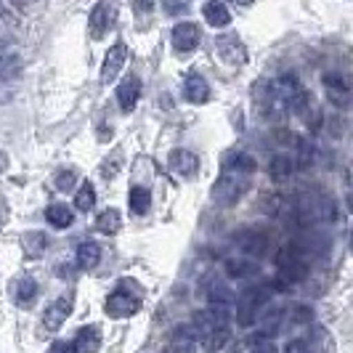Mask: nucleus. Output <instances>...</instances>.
Segmentation results:
<instances>
[{"label":"nucleus","mask_w":353,"mask_h":353,"mask_svg":"<svg viewBox=\"0 0 353 353\" xmlns=\"http://www.w3.org/2000/svg\"><path fill=\"white\" fill-rule=\"evenodd\" d=\"M276 268L284 276L287 284H298L308 276V261H305V250L301 245H290L276 252Z\"/></svg>","instance_id":"f257e3e1"},{"label":"nucleus","mask_w":353,"mask_h":353,"mask_svg":"<svg viewBox=\"0 0 353 353\" xmlns=\"http://www.w3.org/2000/svg\"><path fill=\"white\" fill-rule=\"evenodd\" d=\"M268 298H271L268 287H250V290H245L239 295V301H236V324L239 327H252L258 321L261 308L268 303Z\"/></svg>","instance_id":"f03ea898"},{"label":"nucleus","mask_w":353,"mask_h":353,"mask_svg":"<svg viewBox=\"0 0 353 353\" xmlns=\"http://www.w3.org/2000/svg\"><path fill=\"white\" fill-rule=\"evenodd\" d=\"M245 192H248L245 176H239V173H223V176L215 181V186H212V199L218 205H223V208H231V205H236L245 196Z\"/></svg>","instance_id":"7ed1b4c3"},{"label":"nucleus","mask_w":353,"mask_h":353,"mask_svg":"<svg viewBox=\"0 0 353 353\" xmlns=\"http://www.w3.org/2000/svg\"><path fill=\"white\" fill-rule=\"evenodd\" d=\"M255 99H258V106H261V114L268 117V120H282L284 114L290 112L287 99L279 93L276 83H261L255 88Z\"/></svg>","instance_id":"20e7f679"},{"label":"nucleus","mask_w":353,"mask_h":353,"mask_svg":"<svg viewBox=\"0 0 353 353\" xmlns=\"http://www.w3.org/2000/svg\"><path fill=\"white\" fill-rule=\"evenodd\" d=\"M139 308H141V298L133 295V292H125V290H114V292L106 298V314L114 319L133 316Z\"/></svg>","instance_id":"39448f33"},{"label":"nucleus","mask_w":353,"mask_h":353,"mask_svg":"<svg viewBox=\"0 0 353 353\" xmlns=\"http://www.w3.org/2000/svg\"><path fill=\"white\" fill-rule=\"evenodd\" d=\"M234 242H236V248L245 252V258L248 255L261 258V255H265V250H268V236H265L263 231H255V229H242L234 236Z\"/></svg>","instance_id":"423d86ee"},{"label":"nucleus","mask_w":353,"mask_h":353,"mask_svg":"<svg viewBox=\"0 0 353 353\" xmlns=\"http://www.w3.org/2000/svg\"><path fill=\"white\" fill-rule=\"evenodd\" d=\"M70 314H72V295L67 292V295H61L59 301H53L51 305L46 308V314H43V324H46V330L56 332V330L67 321Z\"/></svg>","instance_id":"0eeeda50"},{"label":"nucleus","mask_w":353,"mask_h":353,"mask_svg":"<svg viewBox=\"0 0 353 353\" xmlns=\"http://www.w3.org/2000/svg\"><path fill=\"white\" fill-rule=\"evenodd\" d=\"M215 48L221 53V59L223 61H229L234 67H239V64H245L248 61V48L242 46V40L239 37H218L215 40Z\"/></svg>","instance_id":"6e6552de"},{"label":"nucleus","mask_w":353,"mask_h":353,"mask_svg":"<svg viewBox=\"0 0 353 353\" xmlns=\"http://www.w3.org/2000/svg\"><path fill=\"white\" fill-rule=\"evenodd\" d=\"M199 46V27L192 24V21H181L173 27V48L181 53L194 51Z\"/></svg>","instance_id":"1a4fd4ad"},{"label":"nucleus","mask_w":353,"mask_h":353,"mask_svg":"<svg viewBox=\"0 0 353 353\" xmlns=\"http://www.w3.org/2000/svg\"><path fill=\"white\" fill-rule=\"evenodd\" d=\"M125 59H128V48H125L123 43H117V46H112L104 56V67H101V83H112L120 70H123Z\"/></svg>","instance_id":"9d476101"},{"label":"nucleus","mask_w":353,"mask_h":353,"mask_svg":"<svg viewBox=\"0 0 353 353\" xmlns=\"http://www.w3.org/2000/svg\"><path fill=\"white\" fill-rule=\"evenodd\" d=\"M72 345H74V353H99V348H101V330L96 324H85L74 335Z\"/></svg>","instance_id":"9b49d317"},{"label":"nucleus","mask_w":353,"mask_h":353,"mask_svg":"<svg viewBox=\"0 0 353 353\" xmlns=\"http://www.w3.org/2000/svg\"><path fill=\"white\" fill-rule=\"evenodd\" d=\"M139 96H141V83H139V77H125L123 83H120V88H117V104L123 112H133L136 104H139Z\"/></svg>","instance_id":"f8f14e48"},{"label":"nucleus","mask_w":353,"mask_h":353,"mask_svg":"<svg viewBox=\"0 0 353 353\" xmlns=\"http://www.w3.org/2000/svg\"><path fill=\"white\" fill-rule=\"evenodd\" d=\"M324 88H327V93H330L332 104H337V106L348 104V93H351V88H348V80H345L343 74L327 72V74H324Z\"/></svg>","instance_id":"ddd939ff"},{"label":"nucleus","mask_w":353,"mask_h":353,"mask_svg":"<svg viewBox=\"0 0 353 353\" xmlns=\"http://www.w3.org/2000/svg\"><path fill=\"white\" fill-rule=\"evenodd\" d=\"M223 168H226V173L250 176V173L258 170V162H255V157H250L248 152H229V154L223 157Z\"/></svg>","instance_id":"4468645a"},{"label":"nucleus","mask_w":353,"mask_h":353,"mask_svg":"<svg viewBox=\"0 0 353 353\" xmlns=\"http://www.w3.org/2000/svg\"><path fill=\"white\" fill-rule=\"evenodd\" d=\"M183 96H186V101H192V104H205V101L210 99V85H208V80L199 77V74H189V77L183 80Z\"/></svg>","instance_id":"2eb2a0df"},{"label":"nucleus","mask_w":353,"mask_h":353,"mask_svg":"<svg viewBox=\"0 0 353 353\" xmlns=\"http://www.w3.org/2000/svg\"><path fill=\"white\" fill-rule=\"evenodd\" d=\"M109 27H112V14H109V8H106L104 3H99V6H93V11H90V19H88V30H90V37H104L109 32Z\"/></svg>","instance_id":"dca6fc26"},{"label":"nucleus","mask_w":353,"mask_h":353,"mask_svg":"<svg viewBox=\"0 0 353 353\" xmlns=\"http://www.w3.org/2000/svg\"><path fill=\"white\" fill-rule=\"evenodd\" d=\"M170 168L176 170L178 176L192 178L196 173V168H199V159H196V154L186 152V149H176V152L170 154Z\"/></svg>","instance_id":"f3484780"},{"label":"nucleus","mask_w":353,"mask_h":353,"mask_svg":"<svg viewBox=\"0 0 353 353\" xmlns=\"http://www.w3.org/2000/svg\"><path fill=\"white\" fill-rule=\"evenodd\" d=\"M208 301H210L212 308H229L231 303H234V292L226 287V282L210 279V284H208Z\"/></svg>","instance_id":"a211bd4d"},{"label":"nucleus","mask_w":353,"mask_h":353,"mask_svg":"<svg viewBox=\"0 0 353 353\" xmlns=\"http://www.w3.org/2000/svg\"><path fill=\"white\" fill-rule=\"evenodd\" d=\"M202 17L208 19L210 27H229V21H231V14H229V8H226V3H218V0H210V3L202 6Z\"/></svg>","instance_id":"6ab92c4d"},{"label":"nucleus","mask_w":353,"mask_h":353,"mask_svg":"<svg viewBox=\"0 0 353 353\" xmlns=\"http://www.w3.org/2000/svg\"><path fill=\"white\" fill-rule=\"evenodd\" d=\"M99 261H101V250L96 242H83L74 252V263L80 268H93V265H99Z\"/></svg>","instance_id":"aec40b11"},{"label":"nucleus","mask_w":353,"mask_h":353,"mask_svg":"<svg viewBox=\"0 0 353 353\" xmlns=\"http://www.w3.org/2000/svg\"><path fill=\"white\" fill-rule=\"evenodd\" d=\"M37 298V282L32 276H21L17 284H14V301L19 305H30V303Z\"/></svg>","instance_id":"412c9836"},{"label":"nucleus","mask_w":353,"mask_h":353,"mask_svg":"<svg viewBox=\"0 0 353 353\" xmlns=\"http://www.w3.org/2000/svg\"><path fill=\"white\" fill-rule=\"evenodd\" d=\"M96 229L101 231V234H117V231L123 229V215H120V210H114V208H109V210H104L101 215H99V221H96Z\"/></svg>","instance_id":"4be33fe9"},{"label":"nucleus","mask_w":353,"mask_h":353,"mask_svg":"<svg viewBox=\"0 0 353 353\" xmlns=\"http://www.w3.org/2000/svg\"><path fill=\"white\" fill-rule=\"evenodd\" d=\"M226 274L234 276V279H245V276L258 274V263H252L248 258H229L226 261Z\"/></svg>","instance_id":"5701e85b"},{"label":"nucleus","mask_w":353,"mask_h":353,"mask_svg":"<svg viewBox=\"0 0 353 353\" xmlns=\"http://www.w3.org/2000/svg\"><path fill=\"white\" fill-rule=\"evenodd\" d=\"M46 218H48V223H51V226H56V229H67L74 215H72V210L67 208V205H61V202H59V205H48Z\"/></svg>","instance_id":"b1692460"},{"label":"nucleus","mask_w":353,"mask_h":353,"mask_svg":"<svg viewBox=\"0 0 353 353\" xmlns=\"http://www.w3.org/2000/svg\"><path fill=\"white\" fill-rule=\"evenodd\" d=\"M149 208H152V192L146 186H133L130 189V210L136 215H143V212H149Z\"/></svg>","instance_id":"393cba45"},{"label":"nucleus","mask_w":353,"mask_h":353,"mask_svg":"<svg viewBox=\"0 0 353 353\" xmlns=\"http://www.w3.org/2000/svg\"><path fill=\"white\" fill-rule=\"evenodd\" d=\"M271 178H276V181H284V178L292 176V170H295V159L290 157V154H276V157L271 159Z\"/></svg>","instance_id":"a878e982"},{"label":"nucleus","mask_w":353,"mask_h":353,"mask_svg":"<svg viewBox=\"0 0 353 353\" xmlns=\"http://www.w3.org/2000/svg\"><path fill=\"white\" fill-rule=\"evenodd\" d=\"M21 245H24V250H27V255L40 258V255L46 252V248H48V239H46V234H43V231H30V234H24Z\"/></svg>","instance_id":"bb28decb"},{"label":"nucleus","mask_w":353,"mask_h":353,"mask_svg":"<svg viewBox=\"0 0 353 353\" xmlns=\"http://www.w3.org/2000/svg\"><path fill=\"white\" fill-rule=\"evenodd\" d=\"M93 205H96L93 183H90V181H83L80 189H77V194H74V208L80 212H88V210H93Z\"/></svg>","instance_id":"cd10ccee"},{"label":"nucleus","mask_w":353,"mask_h":353,"mask_svg":"<svg viewBox=\"0 0 353 353\" xmlns=\"http://www.w3.org/2000/svg\"><path fill=\"white\" fill-rule=\"evenodd\" d=\"M19 70H21V64H19V56L17 53H6V56H0V77H14V74H19Z\"/></svg>","instance_id":"c85d7f7f"},{"label":"nucleus","mask_w":353,"mask_h":353,"mask_svg":"<svg viewBox=\"0 0 353 353\" xmlns=\"http://www.w3.org/2000/svg\"><path fill=\"white\" fill-rule=\"evenodd\" d=\"M74 181H77L74 170H61V173L56 176V189H61V192H70L72 186H74Z\"/></svg>","instance_id":"c756f323"},{"label":"nucleus","mask_w":353,"mask_h":353,"mask_svg":"<svg viewBox=\"0 0 353 353\" xmlns=\"http://www.w3.org/2000/svg\"><path fill=\"white\" fill-rule=\"evenodd\" d=\"M250 353H279V348H276V345H274V343H271V340H268V337H255V343H252V351Z\"/></svg>","instance_id":"7c9ffc66"},{"label":"nucleus","mask_w":353,"mask_h":353,"mask_svg":"<svg viewBox=\"0 0 353 353\" xmlns=\"http://www.w3.org/2000/svg\"><path fill=\"white\" fill-rule=\"evenodd\" d=\"M162 8H165L168 14L178 17V14H183V11L189 8V0H162Z\"/></svg>","instance_id":"2f4dec72"},{"label":"nucleus","mask_w":353,"mask_h":353,"mask_svg":"<svg viewBox=\"0 0 353 353\" xmlns=\"http://www.w3.org/2000/svg\"><path fill=\"white\" fill-rule=\"evenodd\" d=\"M117 162H123V152H112V157L104 162V176L106 178H112L114 173H117V168H114Z\"/></svg>","instance_id":"473e14b6"},{"label":"nucleus","mask_w":353,"mask_h":353,"mask_svg":"<svg viewBox=\"0 0 353 353\" xmlns=\"http://www.w3.org/2000/svg\"><path fill=\"white\" fill-rule=\"evenodd\" d=\"M48 353H74V345H72L70 340H56L48 348Z\"/></svg>","instance_id":"72a5a7b5"},{"label":"nucleus","mask_w":353,"mask_h":353,"mask_svg":"<svg viewBox=\"0 0 353 353\" xmlns=\"http://www.w3.org/2000/svg\"><path fill=\"white\" fill-rule=\"evenodd\" d=\"M284 353H311V351H308V345H305L303 340H292V343L284 348Z\"/></svg>","instance_id":"f704fd0d"},{"label":"nucleus","mask_w":353,"mask_h":353,"mask_svg":"<svg viewBox=\"0 0 353 353\" xmlns=\"http://www.w3.org/2000/svg\"><path fill=\"white\" fill-rule=\"evenodd\" d=\"M133 3H136V11H141V14H149L154 8V0H133Z\"/></svg>","instance_id":"c9c22d12"},{"label":"nucleus","mask_w":353,"mask_h":353,"mask_svg":"<svg viewBox=\"0 0 353 353\" xmlns=\"http://www.w3.org/2000/svg\"><path fill=\"white\" fill-rule=\"evenodd\" d=\"M308 319H311L308 308H295V321H308Z\"/></svg>","instance_id":"e433bc0d"},{"label":"nucleus","mask_w":353,"mask_h":353,"mask_svg":"<svg viewBox=\"0 0 353 353\" xmlns=\"http://www.w3.org/2000/svg\"><path fill=\"white\" fill-rule=\"evenodd\" d=\"M6 218H8V212H6V202L0 199V229H3V223H6Z\"/></svg>","instance_id":"4c0bfd02"},{"label":"nucleus","mask_w":353,"mask_h":353,"mask_svg":"<svg viewBox=\"0 0 353 353\" xmlns=\"http://www.w3.org/2000/svg\"><path fill=\"white\" fill-rule=\"evenodd\" d=\"M6 168H8V157H6V154H3V152H0V173H3V170H6Z\"/></svg>","instance_id":"58836bf2"},{"label":"nucleus","mask_w":353,"mask_h":353,"mask_svg":"<svg viewBox=\"0 0 353 353\" xmlns=\"http://www.w3.org/2000/svg\"><path fill=\"white\" fill-rule=\"evenodd\" d=\"M234 3H236V6H250L252 0H234Z\"/></svg>","instance_id":"ea45409f"},{"label":"nucleus","mask_w":353,"mask_h":353,"mask_svg":"<svg viewBox=\"0 0 353 353\" xmlns=\"http://www.w3.org/2000/svg\"><path fill=\"white\" fill-rule=\"evenodd\" d=\"M11 3H17V6H24V3H27V0H11Z\"/></svg>","instance_id":"a19ab883"}]
</instances>
